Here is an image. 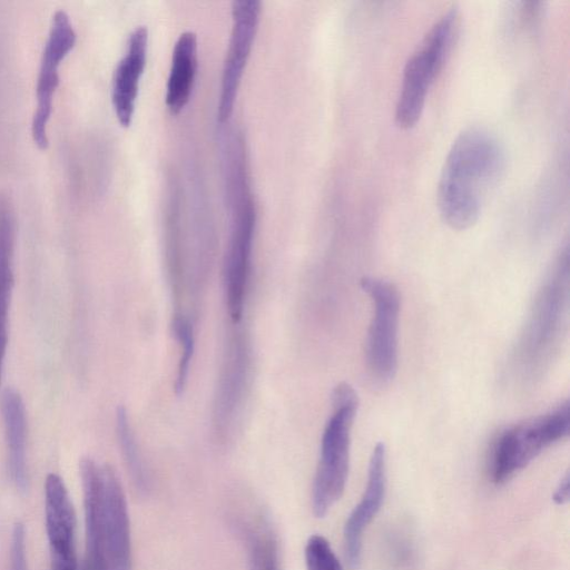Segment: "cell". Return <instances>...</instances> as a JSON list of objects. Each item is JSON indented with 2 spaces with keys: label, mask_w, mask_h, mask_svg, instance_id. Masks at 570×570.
<instances>
[{
  "label": "cell",
  "mask_w": 570,
  "mask_h": 570,
  "mask_svg": "<svg viewBox=\"0 0 570 570\" xmlns=\"http://www.w3.org/2000/svg\"><path fill=\"white\" fill-rule=\"evenodd\" d=\"M504 150L499 139L482 127L464 129L444 159L436 191L443 222L453 229L473 226L489 193L504 169Z\"/></svg>",
  "instance_id": "obj_1"
},
{
  "label": "cell",
  "mask_w": 570,
  "mask_h": 570,
  "mask_svg": "<svg viewBox=\"0 0 570 570\" xmlns=\"http://www.w3.org/2000/svg\"><path fill=\"white\" fill-rule=\"evenodd\" d=\"M332 412L321 441L320 460L312 487V510L324 518L343 495L350 466L353 422L358 407L355 390L340 383L332 392Z\"/></svg>",
  "instance_id": "obj_2"
},
{
  "label": "cell",
  "mask_w": 570,
  "mask_h": 570,
  "mask_svg": "<svg viewBox=\"0 0 570 570\" xmlns=\"http://www.w3.org/2000/svg\"><path fill=\"white\" fill-rule=\"evenodd\" d=\"M458 28V9L451 8L434 22L407 59L394 111L400 128L411 129L420 120L430 89L451 52Z\"/></svg>",
  "instance_id": "obj_3"
},
{
  "label": "cell",
  "mask_w": 570,
  "mask_h": 570,
  "mask_svg": "<svg viewBox=\"0 0 570 570\" xmlns=\"http://www.w3.org/2000/svg\"><path fill=\"white\" fill-rule=\"evenodd\" d=\"M569 250L564 246L542 285L519 345V362L523 373L533 374L550 360L568 312Z\"/></svg>",
  "instance_id": "obj_4"
},
{
  "label": "cell",
  "mask_w": 570,
  "mask_h": 570,
  "mask_svg": "<svg viewBox=\"0 0 570 570\" xmlns=\"http://www.w3.org/2000/svg\"><path fill=\"white\" fill-rule=\"evenodd\" d=\"M569 402L505 429L493 445L490 472L494 483L511 479L543 450L569 434Z\"/></svg>",
  "instance_id": "obj_5"
},
{
  "label": "cell",
  "mask_w": 570,
  "mask_h": 570,
  "mask_svg": "<svg viewBox=\"0 0 570 570\" xmlns=\"http://www.w3.org/2000/svg\"><path fill=\"white\" fill-rule=\"evenodd\" d=\"M361 287L373 304L365 348L367 368L375 382L386 384L399 365L400 293L393 283L376 277H363Z\"/></svg>",
  "instance_id": "obj_6"
},
{
  "label": "cell",
  "mask_w": 570,
  "mask_h": 570,
  "mask_svg": "<svg viewBox=\"0 0 570 570\" xmlns=\"http://www.w3.org/2000/svg\"><path fill=\"white\" fill-rule=\"evenodd\" d=\"M233 218L225 259V288L229 315L238 322L243 314L255 230V208L246 189L244 174L235 175Z\"/></svg>",
  "instance_id": "obj_7"
},
{
  "label": "cell",
  "mask_w": 570,
  "mask_h": 570,
  "mask_svg": "<svg viewBox=\"0 0 570 570\" xmlns=\"http://www.w3.org/2000/svg\"><path fill=\"white\" fill-rule=\"evenodd\" d=\"M77 39L69 14L56 10L42 49L36 86V108L31 121V136L39 148L48 146L47 127L51 117L53 96L59 85L58 68Z\"/></svg>",
  "instance_id": "obj_8"
},
{
  "label": "cell",
  "mask_w": 570,
  "mask_h": 570,
  "mask_svg": "<svg viewBox=\"0 0 570 570\" xmlns=\"http://www.w3.org/2000/svg\"><path fill=\"white\" fill-rule=\"evenodd\" d=\"M261 13L258 0H235L232 3V32L224 60L217 118L227 120L233 112L239 82L256 36Z\"/></svg>",
  "instance_id": "obj_9"
},
{
  "label": "cell",
  "mask_w": 570,
  "mask_h": 570,
  "mask_svg": "<svg viewBox=\"0 0 570 570\" xmlns=\"http://www.w3.org/2000/svg\"><path fill=\"white\" fill-rule=\"evenodd\" d=\"M100 530L107 570L131 569L130 525L126 497L115 470L101 465Z\"/></svg>",
  "instance_id": "obj_10"
},
{
  "label": "cell",
  "mask_w": 570,
  "mask_h": 570,
  "mask_svg": "<svg viewBox=\"0 0 570 570\" xmlns=\"http://www.w3.org/2000/svg\"><path fill=\"white\" fill-rule=\"evenodd\" d=\"M45 519L51 570H80L76 548V514L60 475L49 473L45 481Z\"/></svg>",
  "instance_id": "obj_11"
},
{
  "label": "cell",
  "mask_w": 570,
  "mask_h": 570,
  "mask_svg": "<svg viewBox=\"0 0 570 570\" xmlns=\"http://www.w3.org/2000/svg\"><path fill=\"white\" fill-rule=\"evenodd\" d=\"M385 492L386 450L384 443L379 442L370 458L367 481L363 495L344 524L345 558L352 570L360 566L363 532L381 510Z\"/></svg>",
  "instance_id": "obj_12"
},
{
  "label": "cell",
  "mask_w": 570,
  "mask_h": 570,
  "mask_svg": "<svg viewBox=\"0 0 570 570\" xmlns=\"http://www.w3.org/2000/svg\"><path fill=\"white\" fill-rule=\"evenodd\" d=\"M148 30L137 26L129 35L124 56L111 79V104L119 124L130 125L138 95L139 80L147 58Z\"/></svg>",
  "instance_id": "obj_13"
},
{
  "label": "cell",
  "mask_w": 570,
  "mask_h": 570,
  "mask_svg": "<svg viewBox=\"0 0 570 570\" xmlns=\"http://www.w3.org/2000/svg\"><path fill=\"white\" fill-rule=\"evenodd\" d=\"M0 399L7 442L8 471L14 487L24 492L28 489L24 402L21 394L12 387L4 389Z\"/></svg>",
  "instance_id": "obj_14"
},
{
  "label": "cell",
  "mask_w": 570,
  "mask_h": 570,
  "mask_svg": "<svg viewBox=\"0 0 570 570\" xmlns=\"http://www.w3.org/2000/svg\"><path fill=\"white\" fill-rule=\"evenodd\" d=\"M196 71L197 36L194 31L187 30L179 35L171 53L165 101L173 114L179 112L188 102Z\"/></svg>",
  "instance_id": "obj_15"
},
{
  "label": "cell",
  "mask_w": 570,
  "mask_h": 570,
  "mask_svg": "<svg viewBox=\"0 0 570 570\" xmlns=\"http://www.w3.org/2000/svg\"><path fill=\"white\" fill-rule=\"evenodd\" d=\"M14 220L7 200L0 199V387L8 347V323L13 288Z\"/></svg>",
  "instance_id": "obj_16"
},
{
  "label": "cell",
  "mask_w": 570,
  "mask_h": 570,
  "mask_svg": "<svg viewBox=\"0 0 570 570\" xmlns=\"http://www.w3.org/2000/svg\"><path fill=\"white\" fill-rule=\"evenodd\" d=\"M247 350L242 337L232 342L215 404L216 424L225 428L240 402L246 382Z\"/></svg>",
  "instance_id": "obj_17"
},
{
  "label": "cell",
  "mask_w": 570,
  "mask_h": 570,
  "mask_svg": "<svg viewBox=\"0 0 570 570\" xmlns=\"http://www.w3.org/2000/svg\"><path fill=\"white\" fill-rule=\"evenodd\" d=\"M116 431L120 451L131 480L137 490L144 492L148 488V476L131 430L127 410L122 405H119L116 411Z\"/></svg>",
  "instance_id": "obj_18"
},
{
  "label": "cell",
  "mask_w": 570,
  "mask_h": 570,
  "mask_svg": "<svg viewBox=\"0 0 570 570\" xmlns=\"http://www.w3.org/2000/svg\"><path fill=\"white\" fill-rule=\"evenodd\" d=\"M171 328L180 345V358L175 381L176 394L180 395L188 380L190 362L195 350V336L190 321L181 314H175Z\"/></svg>",
  "instance_id": "obj_19"
},
{
  "label": "cell",
  "mask_w": 570,
  "mask_h": 570,
  "mask_svg": "<svg viewBox=\"0 0 570 570\" xmlns=\"http://www.w3.org/2000/svg\"><path fill=\"white\" fill-rule=\"evenodd\" d=\"M247 541L252 570H279L277 542L271 530L250 531Z\"/></svg>",
  "instance_id": "obj_20"
},
{
  "label": "cell",
  "mask_w": 570,
  "mask_h": 570,
  "mask_svg": "<svg viewBox=\"0 0 570 570\" xmlns=\"http://www.w3.org/2000/svg\"><path fill=\"white\" fill-rule=\"evenodd\" d=\"M304 556L307 570H343L330 542L321 534H313L308 538Z\"/></svg>",
  "instance_id": "obj_21"
},
{
  "label": "cell",
  "mask_w": 570,
  "mask_h": 570,
  "mask_svg": "<svg viewBox=\"0 0 570 570\" xmlns=\"http://www.w3.org/2000/svg\"><path fill=\"white\" fill-rule=\"evenodd\" d=\"M9 570H27L26 531L22 523H14L11 532Z\"/></svg>",
  "instance_id": "obj_22"
},
{
  "label": "cell",
  "mask_w": 570,
  "mask_h": 570,
  "mask_svg": "<svg viewBox=\"0 0 570 570\" xmlns=\"http://www.w3.org/2000/svg\"><path fill=\"white\" fill-rule=\"evenodd\" d=\"M569 473L567 472L564 476L559 482L554 493H553V501L557 504H564L569 501Z\"/></svg>",
  "instance_id": "obj_23"
}]
</instances>
